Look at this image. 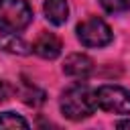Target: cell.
Wrapping results in <instances>:
<instances>
[{
  "label": "cell",
  "mask_w": 130,
  "mask_h": 130,
  "mask_svg": "<svg viewBox=\"0 0 130 130\" xmlns=\"http://www.w3.org/2000/svg\"><path fill=\"white\" fill-rule=\"evenodd\" d=\"M98 108L110 114H130V91L120 85H100L95 89Z\"/></svg>",
  "instance_id": "4"
},
{
  "label": "cell",
  "mask_w": 130,
  "mask_h": 130,
  "mask_svg": "<svg viewBox=\"0 0 130 130\" xmlns=\"http://www.w3.org/2000/svg\"><path fill=\"white\" fill-rule=\"evenodd\" d=\"M32 22V8L26 0H0V24L20 32Z\"/></svg>",
  "instance_id": "3"
},
{
  "label": "cell",
  "mask_w": 130,
  "mask_h": 130,
  "mask_svg": "<svg viewBox=\"0 0 130 130\" xmlns=\"http://www.w3.org/2000/svg\"><path fill=\"white\" fill-rule=\"evenodd\" d=\"M75 32H77L79 43L89 49H102L114 41V32H112L110 24L100 16H89V18L81 20L77 24Z\"/></svg>",
  "instance_id": "2"
},
{
  "label": "cell",
  "mask_w": 130,
  "mask_h": 130,
  "mask_svg": "<svg viewBox=\"0 0 130 130\" xmlns=\"http://www.w3.org/2000/svg\"><path fill=\"white\" fill-rule=\"evenodd\" d=\"M43 12H45V18L53 26H61L69 18V4L67 0H45Z\"/></svg>",
  "instance_id": "8"
},
{
  "label": "cell",
  "mask_w": 130,
  "mask_h": 130,
  "mask_svg": "<svg viewBox=\"0 0 130 130\" xmlns=\"http://www.w3.org/2000/svg\"><path fill=\"white\" fill-rule=\"evenodd\" d=\"M30 124L16 112H2L0 114V128L2 130H12V128H28Z\"/></svg>",
  "instance_id": "9"
},
{
  "label": "cell",
  "mask_w": 130,
  "mask_h": 130,
  "mask_svg": "<svg viewBox=\"0 0 130 130\" xmlns=\"http://www.w3.org/2000/svg\"><path fill=\"white\" fill-rule=\"evenodd\" d=\"M116 126H118V128H130V120H120Z\"/></svg>",
  "instance_id": "12"
},
{
  "label": "cell",
  "mask_w": 130,
  "mask_h": 130,
  "mask_svg": "<svg viewBox=\"0 0 130 130\" xmlns=\"http://www.w3.org/2000/svg\"><path fill=\"white\" fill-rule=\"evenodd\" d=\"M8 95H10V85H8L4 79H0V102L8 100Z\"/></svg>",
  "instance_id": "11"
},
{
  "label": "cell",
  "mask_w": 130,
  "mask_h": 130,
  "mask_svg": "<svg viewBox=\"0 0 130 130\" xmlns=\"http://www.w3.org/2000/svg\"><path fill=\"white\" fill-rule=\"evenodd\" d=\"M59 108H61V114L73 122L85 120L98 110L95 91L91 87H87L85 83H75L61 93Z\"/></svg>",
  "instance_id": "1"
},
{
  "label": "cell",
  "mask_w": 130,
  "mask_h": 130,
  "mask_svg": "<svg viewBox=\"0 0 130 130\" xmlns=\"http://www.w3.org/2000/svg\"><path fill=\"white\" fill-rule=\"evenodd\" d=\"M0 51L12 53V55H28L32 49L16 30L0 24Z\"/></svg>",
  "instance_id": "7"
},
{
  "label": "cell",
  "mask_w": 130,
  "mask_h": 130,
  "mask_svg": "<svg viewBox=\"0 0 130 130\" xmlns=\"http://www.w3.org/2000/svg\"><path fill=\"white\" fill-rule=\"evenodd\" d=\"M63 73L73 79H87L93 73V61L85 53H71L63 61Z\"/></svg>",
  "instance_id": "5"
},
{
  "label": "cell",
  "mask_w": 130,
  "mask_h": 130,
  "mask_svg": "<svg viewBox=\"0 0 130 130\" xmlns=\"http://www.w3.org/2000/svg\"><path fill=\"white\" fill-rule=\"evenodd\" d=\"M32 53L35 55H39L41 59H49V61H53V59H57L59 55H61V49H63V45H61V39L57 37V35H53V32H41L37 39H35V43H32Z\"/></svg>",
  "instance_id": "6"
},
{
  "label": "cell",
  "mask_w": 130,
  "mask_h": 130,
  "mask_svg": "<svg viewBox=\"0 0 130 130\" xmlns=\"http://www.w3.org/2000/svg\"><path fill=\"white\" fill-rule=\"evenodd\" d=\"M100 4L110 14H122L130 10V0H100Z\"/></svg>",
  "instance_id": "10"
}]
</instances>
